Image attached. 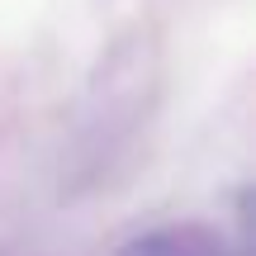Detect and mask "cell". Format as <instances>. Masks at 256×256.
Wrapping results in <instances>:
<instances>
[{"instance_id": "cell-1", "label": "cell", "mask_w": 256, "mask_h": 256, "mask_svg": "<svg viewBox=\"0 0 256 256\" xmlns=\"http://www.w3.org/2000/svg\"><path fill=\"white\" fill-rule=\"evenodd\" d=\"M114 256H228V252H223V242L209 228L185 223V228H152L142 238L124 242Z\"/></svg>"}]
</instances>
